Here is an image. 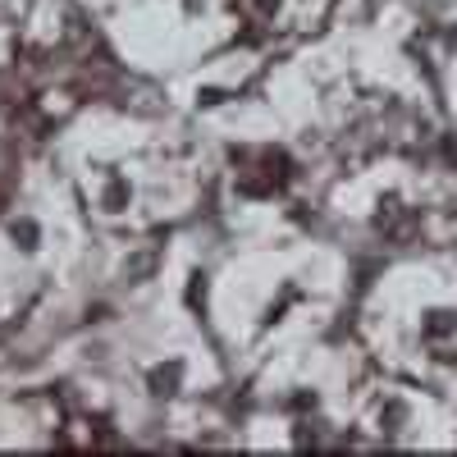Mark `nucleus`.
Masks as SVG:
<instances>
[{
    "instance_id": "nucleus-1",
    "label": "nucleus",
    "mask_w": 457,
    "mask_h": 457,
    "mask_svg": "<svg viewBox=\"0 0 457 457\" xmlns=\"http://www.w3.org/2000/svg\"><path fill=\"white\" fill-rule=\"evenodd\" d=\"M174 380H178V366H169V370H156V375H151V384H156V393H165V389H174Z\"/></svg>"
},
{
    "instance_id": "nucleus-2",
    "label": "nucleus",
    "mask_w": 457,
    "mask_h": 457,
    "mask_svg": "<svg viewBox=\"0 0 457 457\" xmlns=\"http://www.w3.org/2000/svg\"><path fill=\"white\" fill-rule=\"evenodd\" d=\"M14 238H23L28 247H33V242H37V228L33 224H14Z\"/></svg>"
},
{
    "instance_id": "nucleus-3",
    "label": "nucleus",
    "mask_w": 457,
    "mask_h": 457,
    "mask_svg": "<svg viewBox=\"0 0 457 457\" xmlns=\"http://www.w3.org/2000/svg\"><path fill=\"white\" fill-rule=\"evenodd\" d=\"M124 197H128V192H124V183H110V197H106V201H110V206H119V201H124Z\"/></svg>"
}]
</instances>
